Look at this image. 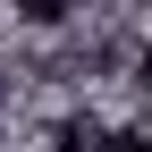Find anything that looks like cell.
I'll list each match as a JSON object with an SVG mask.
<instances>
[{"label": "cell", "mask_w": 152, "mask_h": 152, "mask_svg": "<svg viewBox=\"0 0 152 152\" xmlns=\"http://www.w3.org/2000/svg\"><path fill=\"white\" fill-rule=\"evenodd\" d=\"M76 9H85V0H9V17H17V26H34V34H51V26H68Z\"/></svg>", "instance_id": "1"}, {"label": "cell", "mask_w": 152, "mask_h": 152, "mask_svg": "<svg viewBox=\"0 0 152 152\" xmlns=\"http://www.w3.org/2000/svg\"><path fill=\"white\" fill-rule=\"evenodd\" d=\"M102 152H152V144H144V127H118V135H102Z\"/></svg>", "instance_id": "2"}]
</instances>
